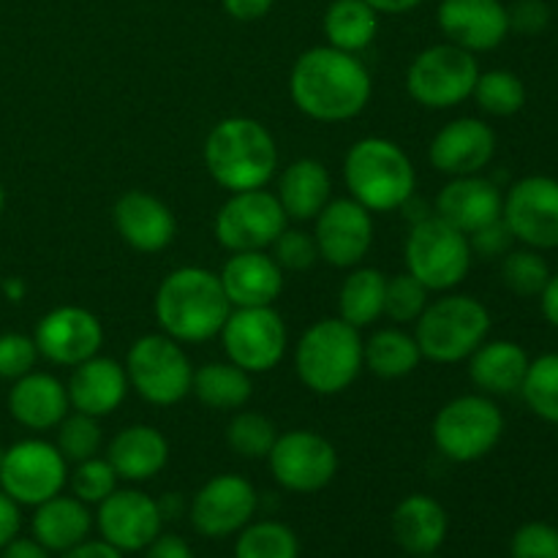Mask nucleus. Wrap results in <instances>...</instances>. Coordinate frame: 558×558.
<instances>
[{
	"label": "nucleus",
	"instance_id": "42",
	"mask_svg": "<svg viewBox=\"0 0 558 558\" xmlns=\"http://www.w3.org/2000/svg\"><path fill=\"white\" fill-rule=\"evenodd\" d=\"M428 294V287L420 283L412 272H398V276L387 278L385 316L396 322L398 327L414 325L425 311V305L430 303Z\"/></svg>",
	"mask_w": 558,
	"mask_h": 558
},
{
	"label": "nucleus",
	"instance_id": "53",
	"mask_svg": "<svg viewBox=\"0 0 558 558\" xmlns=\"http://www.w3.org/2000/svg\"><path fill=\"white\" fill-rule=\"evenodd\" d=\"M0 558H54V554H49L33 537H16L14 543H9L0 550Z\"/></svg>",
	"mask_w": 558,
	"mask_h": 558
},
{
	"label": "nucleus",
	"instance_id": "28",
	"mask_svg": "<svg viewBox=\"0 0 558 558\" xmlns=\"http://www.w3.org/2000/svg\"><path fill=\"white\" fill-rule=\"evenodd\" d=\"M93 529H96V523H93L90 507L76 496L58 494L33 507L31 537L54 556L90 539Z\"/></svg>",
	"mask_w": 558,
	"mask_h": 558
},
{
	"label": "nucleus",
	"instance_id": "36",
	"mask_svg": "<svg viewBox=\"0 0 558 558\" xmlns=\"http://www.w3.org/2000/svg\"><path fill=\"white\" fill-rule=\"evenodd\" d=\"M234 558H300V537L281 521H251L234 534Z\"/></svg>",
	"mask_w": 558,
	"mask_h": 558
},
{
	"label": "nucleus",
	"instance_id": "43",
	"mask_svg": "<svg viewBox=\"0 0 558 558\" xmlns=\"http://www.w3.org/2000/svg\"><path fill=\"white\" fill-rule=\"evenodd\" d=\"M118 483H120V477L114 474L112 463L101 456L74 463V469L69 472L71 496H76L80 501H85L87 507L101 505L107 496H112L114 490H118Z\"/></svg>",
	"mask_w": 558,
	"mask_h": 558
},
{
	"label": "nucleus",
	"instance_id": "15",
	"mask_svg": "<svg viewBox=\"0 0 558 558\" xmlns=\"http://www.w3.org/2000/svg\"><path fill=\"white\" fill-rule=\"evenodd\" d=\"M501 218L515 243L534 251L558 248V180L550 174H529L505 194Z\"/></svg>",
	"mask_w": 558,
	"mask_h": 558
},
{
	"label": "nucleus",
	"instance_id": "23",
	"mask_svg": "<svg viewBox=\"0 0 558 558\" xmlns=\"http://www.w3.org/2000/svg\"><path fill=\"white\" fill-rule=\"evenodd\" d=\"M505 194L485 174H463L452 178L436 196V216L456 227L458 232L472 234L485 223L499 221Z\"/></svg>",
	"mask_w": 558,
	"mask_h": 558
},
{
	"label": "nucleus",
	"instance_id": "12",
	"mask_svg": "<svg viewBox=\"0 0 558 558\" xmlns=\"http://www.w3.org/2000/svg\"><path fill=\"white\" fill-rule=\"evenodd\" d=\"M69 485V461L52 441L22 439L5 447L0 463V490L20 507H38L63 494Z\"/></svg>",
	"mask_w": 558,
	"mask_h": 558
},
{
	"label": "nucleus",
	"instance_id": "19",
	"mask_svg": "<svg viewBox=\"0 0 558 558\" xmlns=\"http://www.w3.org/2000/svg\"><path fill=\"white\" fill-rule=\"evenodd\" d=\"M33 341H36L38 357L74 368L96 357L104 343V327L98 316L82 305H58L41 316Z\"/></svg>",
	"mask_w": 558,
	"mask_h": 558
},
{
	"label": "nucleus",
	"instance_id": "2",
	"mask_svg": "<svg viewBox=\"0 0 558 558\" xmlns=\"http://www.w3.org/2000/svg\"><path fill=\"white\" fill-rule=\"evenodd\" d=\"M156 322L178 343H207L221 332L232 314L218 272L207 267H178L158 283Z\"/></svg>",
	"mask_w": 558,
	"mask_h": 558
},
{
	"label": "nucleus",
	"instance_id": "39",
	"mask_svg": "<svg viewBox=\"0 0 558 558\" xmlns=\"http://www.w3.org/2000/svg\"><path fill=\"white\" fill-rule=\"evenodd\" d=\"M550 276L554 272H550L543 251L523 245V248H512L510 254L501 256V281L518 298H539Z\"/></svg>",
	"mask_w": 558,
	"mask_h": 558
},
{
	"label": "nucleus",
	"instance_id": "33",
	"mask_svg": "<svg viewBox=\"0 0 558 558\" xmlns=\"http://www.w3.org/2000/svg\"><path fill=\"white\" fill-rule=\"evenodd\" d=\"M387 276L376 267H352L338 292V316L363 330L385 316Z\"/></svg>",
	"mask_w": 558,
	"mask_h": 558
},
{
	"label": "nucleus",
	"instance_id": "32",
	"mask_svg": "<svg viewBox=\"0 0 558 558\" xmlns=\"http://www.w3.org/2000/svg\"><path fill=\"white\" fill-rule=\"evenodd\" d=\"M191 392L196 401L218 412H238L254 396V381L248 371L238 368L234 363H205L194 371Z\"/></svg>",
	"mask_w": 558,
	"mask_h": 558
},
{
	"label": "nucleus",
	"instance_id": "45",
	"mask_svg": "<svg viewBox=\"0 0 558 558\" xmlns=\"http://www.w3.org/2000/svg\"><path fill=\"white\" fill-rule=\"evenodd\" d=\"M510 558H558V529L545 521L518 526L510 539Z\"/></svg>",
	"mask_w": 558,
	"mask_h": 558
},
{
	"label": "nucleus",
	"instance_id": "27",
	"mask_svg": "<svg viewBox=\"0 0 558 558\" xmlns=\"http://www.w3.org/2000/svg\"><path fill=\"white\" fill-rule=\"evenodd\" d=\"M69 390L44 371H31L9 390V414L27 430H52L69 414Z\"/></svg>",
	"mask_w": 558,
	"mask_h": 558
},
{
	"label": "nucleus",
	"instance_id": "37",
	"mask_svg": "<svg viewBox=\"0 0 558 558\" xmlns=\"http://www.w3.org/2000/svg\"><path fill=\"white\" fill-rule=\"evenodd\" d=\"M474 101L490 118H512L526 107V85L518 74L505 69L480 71L477 85H474Z\"/></svg>",
	"mask_w": 558,
	"mask_h": 558
},
{
	"label": "nucleus",
	"instance_id": "47",
	"mask_svg": "<svg viewBox=\"0 0 558 558\" xmlns=\"http://www.w3.org/2000/svg\"><path fill=\"white\" fill-rule=\"evenodd\" d=\"M512 243H515V238H512V232H510V227L505 223V218L485 223L483 229H477V232L469 234L472 254L480 256V259H501L505 254H510Z\"/></svg>",
	"mask_w": 558,
	"mask_h": 558
},
{
	"label": "nucleus",
	"instance_id": "46",
	"mask_svg": "<svg viewBox=\"0 0 558 558\" xmlns=\"http://www.w3.org/2000/svg\"><path fill=\"white\" fill-rule=\"evenodd\" d=\"M38 360L36 341L22 332H3L0 336V379L16 381L31 374Z\"/></svg>",
	"mask_w": 558,
	"mask_h": 558
},
{
	"label": "nucleus",
	"instance_id": "5",
	"mask_svg": "<svg viewBox=\"0 0 558 558\" xmlns=\"http://www.w3.org/2000/svg\"><path fill=\"white\" fill-rule=\"evenodd\" d=\"M363 368V336L341 316L314 322L294 349V371L316 396L349 390Z\"/></svg>",
	"mask_w": 558,
	"mask_h": 558
},
{
	"label": "nucleus",
	"instance_id": "58",
	"mask_svg": "<svg viewBox=\"0 0 558 558\" xmlns=\"http://www.w3.org/2000/svg\"><path fill=\"white\" fill-rule=\"evenodd\" d=\"M3 210H5V189L0 185V216H3Z\"/></svg>",
	"mask_w": 558,
	"mask_h": 558
},
{
	"label": "nucleus",
	"instance_id": "52",
	"mask_svg": "<svg viewBox=\"0 0 558 558\" xmlns=\"http://www.w3.org/2000/svg\"><path fill=\"white\" fill-rule=\"evenodd\" d=\"M58 558H125V554H120L118 548H112V545L104 543V539L98 537V539H85V543L65 550V554H60Z\"/></svg>",
	"mask_w": 558,
	"mask_h": 558
},
{
	"label": "nucleus",
	"instance_id": "21",
	"mask_svg": "<svg viewBox=\"0 0 558 558\" xmlns=\"http://www.w3.org/2000/svg\"><path fill=\"white\" fill-rule=\"evenodd\" d=\"M496 156V131L480 118H458L441 125L428 147V161L447 178L483 174Z\"/></svg>",
	"mask_w": 558,
	"mask_h": 558
},
{
	"label": "nucleus",
	"instance_id": "10",
	"mask_svg": "<svg viewBox=\"0 0 558 558\" xmlns=\"http://www.w3.org/2000/svg\"><path fill=\"white\" fill-rule=\"evenodd\" d=\"M477 58L456 44H434L412 60L407 71V90L420 107L452 109L472 98L477 85Z\"/></svg>",
	"mask_w": 558,
	"mask_h": 558
},
{
	"label": "nucleus",
	"instance_id": "4",
	"mask_svg": "<svg viewBox=\"0 0 558 558\" xmlns=\"http://www.w3.org/2000/svg\"><path fill=\"white\" fill-rule=\"evenodd\" d=\"M349 196L371 213L401 210L417 189V172L401 145L385 136H365L343 158Z\"/></svg>",
	"mask_w": 558,
	"mask_h": 558
},
{
	"label": "nucleus",
	"instance_id": "34",
	"mask_svg": "<svg viewBox=\"0 0 558 558\" xmlns=\"http://www.w3.org/2000/svg\"><path fill=\"white\" fill-rule=\"evenodd\" d=\"M327 44L343 52H363L379 33V14L365 0H332L325 11Z\"/></svg>",
	"mask_w": 558,
	"mask_h": 558
},
{
	"label": "nucleus",
	"instance_id": "7",
	"mask_svg": "<svg viewBox=\"0 0 558 558\" xmlns=\"http://www.w3.org/2000/svg\"><path fill=\"white\" fill-rule=\"evenodd\" d=\"M403 259H407V272L425 283L428 292H452L466 281L474 254L469 234L458 232L436 213H430L409 229Z\"/></svg>",
	"mask_w": 558,
	"mask_h": 558
},
{
	"label": "nucleus",
	"instance_id": "13",
	"mask_svg": "<svg viewBox=\"0 0 558 558\" xmlns=\"http://www.w3.org/2000/svg\"><path fill=\"white\" fill-rule=\"evenodd\" d=\"M218 336L229 363L248 374H267L276 368L289 347L287 322L272 305L232 308Z\"/></svg>",
	"mask_w": 558,
	"mask_h": 558
},
{
	"label": "nucleus",
	"instance_id": "55",
	"mask_svg": "<svg viewBox=\"0 0 558 558\" xmlns=\"http://www.w3.org/2000/svg\"><path fill=\"white\" fill-rule=\"evenodd\" d=\"M376 14H407V11L417 9L423 0H365Z\"/></svg>",
	"mask_w": 558,
	"mask_h": 558
},
{
	"label": "nucleus",
	"instance_id": "6",
	"mask_svg": "<svg viewBox=\"0 0 558 558\" xmlns=\"http://www.w3.org/2000/svg\"><path fill=\"white\" fill-rule=\"evenodd\" d=\"M490 336V311L472 294L445 292L430 300L414 322V341L423 360L436 365L466 363Z\"/></svg>",
	"mask_w": 558,
	"mask_h": 558
},
{
	"label": "nucleus",
	"instance_id": "40",
	"mask_svg": "<svg viewBox=\"0 0 558 558\" xmlns=\"http://www.w3.org/2000/svg\"><path fill=\"white\" fill-rule=\"evenodd\" d=\"M276 439V425L270 423V417L259 412H238L227 425L229 450L238 452L245 461H262V458L267 461Z\"/></svg>",
	"mask_w": 558,
	"mask_h": 558
},
{
	"label": "nucleus",
	"instance_id": "31",
	"mask_svg": "<svg viewBox=\"0 0 558 558\" xmlns=\"http://www.w3.org/2000/svg\"><path fill=\"white\" fill-rule=\"evenodd\" d=\"M276 196L289 221H314L332 196L330 172L316 158H298L278 178Z\"/></svg>",
	"mask_w": 558,
	"mask_h": 558
},
{
	"label": "nucleus",
	"instance_id": "38",
	"mask_svg": "<svg viewBox=\"0 0 558 558\" xmlns=\"http://www.w3.org/2000/svg\"><path fill=\"white\" fill-rule=\"evenodd\" d=\"M521 396L539 420L558 425V352L539 354L529 363Z\"/></svg>",
	"mask_w": 558,
	"mask_h": 558
},
{
	"label": "nucleus",
	"instance_id": "29",
	"mask_svg": "<svg viewBox=\"0 0 558 558\" xmlns=\"http://www.w3.org/2000/svg\"><path fill=\"white\" fill-rule=\"evenodd\" d=\"M107 461L125 483H147L167 469L169 441L153 425H129L112 436Z\"/></svg>",
	"mask_w": 558,
	"mask_h": 558
},
{
	"label": "nucleus",
	"instance_id": "54",
	"mask_svg": "<svg viewBox=\"0 0 558 558\" xmlns=\"http://www.w3.org/2000/svg\"><path fill=\"white\" fill-rule=\"evenodd\" d=\"M539 308H543L545 322L558 330V272L548 278L545 289L539 292Z\"/></svg>",
	"mask_w": 558,
	"mask_h": 558
},
{
	"label": "nucleus",
	"instance_id": "48",
	"mask_svg": "<svg viewBox=\"0 0 558 558\" xmlns=\"http://www.w3.org/2000/svg\"><path fill=\"white\" fill-rule=\"evenodd\" d=\"M507 14H510V31L523 36H537L550 25V9L545 0H518L512 9H507Z\"/></svg>",
	"mask_w": 558,
	"mask_h": 558
},
{
	"label": "nucleus",
	"instance_id": "41",
	"mask_svg": "<svg viewBox=\"0 0 558 558\" xmlns=\"http://www.w3.org/2000/svg\"><path fill=\"white\" fill-rule=\"evenodd\" d=\"M104 434L101 425H98V417H90V414H65L63 423L58 425V441L54 447L60 450V456L69 463L87 461V458H96L101 452Z\"/></svg>",
	"mask_w": 558,
	"mask_h": 558
},
{
	"label": "nucleus",
	"instance_id": "57",
	"mask_svg": "<svg viewBox=\"0 0 558 558\" xmlns=\"http://www.w3.org/2000/svg\"><path fill=\"white\" fill-rule=\"evenodd\" d=\"M5 294H9V300H14V303H20L22 294H25V287H22L20 278H9V281L3 283Z\"/></svg>",
	"mask_w": 558,
	"mask_h": 558
},
{
	"label": "nucleus",
	"instance_id": "60",
	"mask_svg": "<svg viewBox=\"0 0 558 558\" xmlns=\"http://www.w3.org/2000/svg\"><path fill=\"white\" fill-rule=\"evenodd\" d=\"M3 456H5V447L0 445V463H3Z\"/></svg>",
	"mask_w": 558,
	"mask_h": 558
},
{
	"label": "nucleus",
	"instance_id": "16",
	"mask_svg": "<svg viewBox=\"0 0 558 558\" xmlns=\"http://www.w3.org/2000/svg\"><path fill=\"white\" fill-rule=\"evenodd\" d=\"M259 510V494L240 474H216L194 494L189 505L191 526L207 539L234 537Z\"/></svg>",
	"mask_w": 558,
	"mask_h": 558
},
{
	"label": "nucleus",
	"instance_id": "11",
	"mask_svg": "<svg viewBox=\"0 0 558 558\" xmlns=\"http://www.w3.org/2000/svg\"><path fill=\"white\" fill-rule=\"evenodd\" d=\"M289 227L281 202L272 191H234L216 213L213 232L229 254L240 251H267L278 234Z\"/></svg>",
	"mask_w": 558,
	"mask_h": 558
},
{
	"label": "nucleus",
	"instance_id": "1",
	"mask_svg": "<svg viewBox=\"0 0 558 558\" xmlns=\"http://www.w3.org/2000/svg\"><path fill=\"white\" fill-rule=\"evenodd\" d=\"M371 74L357 54L336 47H311L300 54L289 74L294 107L319 123H343L368 107Z\"/></svg>",
	"mask_w": 558,
	"mask_h": 558
},
{
	"label": "nucleus",
	"instance_id": "17",
	"mask_svg": "<svg viewBox=\"0 0 558 558\" xmlns=\"http://www.w3.org/2000/svg\"><path fill=\"white\" fill-rule=\"evenodd\" d=\"M93 523L104 543L120 554H142L163 532V515L158 499L140 488H118L93 512Z\"/></svg>",
	"mask_w": 558,
	"mask_h": 558
},
{
	"label": "nucleus",
	"instance_id": "59",
	"mask_svg": "<svg viewBox=\"0 0 558 558\" xmlns=\"http://www.w3.org/2000/svg\"><path fill=\"white\" fill-rule=\"evenodd\" d=\"M414 558H441L439 554H425V556H414Z\"/></svg>",
	"mask_w": 558,
	"mask_h": 558
},
{
	"label": "nucleus",
	"instance_id": "25",
	"mask_svg": "<svg viewBox=\"0 0 558 558\" xmlns=\"http://www.w3.org/2000/svg\"><path fill=\"white\" fill-rule=\"evenodd\" d=\"M65 390H69V403L74 412L101 420L109 417L114 409H120L131 385L125 368L118 360L96 354V357L74 365V374H71Z\"/></svg>",
	"mask_w": 558,
	"mask_h": 558
},
{
	"label": "nucleus",
	"instance_id": "44",
	"mask_svg": "<svg viewBox=\"0 0 558 558\" xmlns=\"http://www.w3.org/2000/svg\"><path fill=\"white\" fill-rule=\"evenodd\" d=\"M270 256L278 262L281 270L305 272L319 262V248H316L314 234L303 229H283L276 243L270 245Z\"/></svg>",
	"mask_w": 558,
	"mask_h": 558
},
{
	"label": "nucleus",
	"instance_id": "9",
	"mask_svg": "<svg viewBox=\"0 0 558 558\" xmlns=\"http://www.w3.org/2000/svg\"><path fill=\"white\" fill-rule=\"evenodd\" d=\"M125 376L142 401L153 407H174L191 396L194 368L183 343L163 332H150L131 343L125 354Z\"/></svg>",
	"mask_w": 558,
	"mask_h": 558
},
{
	"label": "nucleus",
	"instance_id": "8",
	"mask_svg": "<svg viewBox=\"0 0 558 558\" xmlns=\"http://www.w3.org/2000/svg\"><path fill=\"white\" fill-rule=\"evenodd\" d=\"M505 425V414L490 396H458L436 412L434 445L452 463L483 461L499 447Z\"/></svg>",
	"mask_w": 558,
	"mask_h": 558
},
{
	"label": "nucleus",
	"instance_id": "14",
	"mask_svg": "<svg viewBox=\"0 0 558 558\" xmlns=\"http://www.w3.org/2000/svg\"><path fill=\"white\" fill-rule=\"evenodd\" d=\"M270 474L289 494H319L336 480L338 452L316 430H287L278 434L270 456Z\"/></svg>",
	"mask_w": 558,
	"mask_h": 558
},
{
	"label": "nucleus",
	"instance_id": "18",
	"mask_svg": "<svg viewBox=\"0 0 558 558\" xmlns=\"http://www.w3.org/2000/svg\"><path fill=\"white\" fill-rule=\"evenodd\" d=\"M314 240L319 248V259L338 270H352L363 265L374 245V218L352 196L330 199L325 210L314 218Z\"/></svg>",
	"mask_w": 558,
	"mask_h": 558
},
{
	"label": "nucleus",
	"instance_id": "26",
	"mask_svg": "<svg viewBox=\"0 0 558 558\" xmlns=\"http://www.w3.org/2000/svg\"><path fill=\"white\" fill-rule=\"evenodd\" d=\"M390 532L398 548L412 558L439 554L450 534V515L434 496L412 494L398 501V507L392 510Z\"/></svg>",
	"mask_w": 558,
	"mask_h": 558
},
{
	"label": "nucleus",
	"instance_id": "35",
	"mask_svg": "<svg viewBox=\"0 0 558 558\" xmlns=\"http://www.w3.org/2000/svg\"><path fill=\"white\" fill-rule=\"evenodd\" d=\"M423 360L412 332L401 327H381L368 341H363V365L379 379H403Z\"/></svg>",
	"mask_w": 558,
	"mask_h": 558
},
{
	"label": "nucleus",
	"instance_id": "50",
	"mask_svg": "<svg viewBox=\"0 0 558 558\" xmlns=\"http://www.w3.org/2000/svg\"><path fill=\"white\" fill-rule=\"evenodd\" d=\"M22 532V507L0 490V550L14 543Z\"/></svg>",
	"mask_w": 558,
	"mask_h": 558
},
{
	"label": "nucleus",
	"instance_id": "22",
	"mask_svg": "<svg viewBox=\"0 0 558 558\" xmlns=\"http://www.w3.org/2000/svg\"><path fill=\"white\" fill-rule=\"evenodd\" d=\"M112 221L123 243L142 254H158L178 232L174 213L147 191H125L112 207Z\"/></svg>",
	"mask_w": 558,
	"mask_h": 558
},
{
	"label": "nucleus",
	"instance_id": "51",
	"mask_svg": "<svg viewBox=\"0 0 558 558\" xmlns=\"http://www.w3.org/2000/svg\"><path fill=\"white\" fill-rule=\"evenodd\" d=\"M223 11L238 22H256L270 14L276 0H221Z\"/></svg>",
	"mask_w": 558,
	"mask_h": 558
},
{
	"label": "nucleus",
	"instance_id": "30",
	"mask_svg": "<svg viewBox=\"0 0 558 558\" xmlns=\"http://www.w3.org/2000/svg\"><path fill=\"white\" fill-rule=\"evenodd\" d=\"M469 363V379L474 381L483 396L499 398V396H515L521 392L523 379L532 357L526 349L507 338H496V341H485L474 349Z\"/></svg>",
	"mask_w": 558,
	"mask_h": 558
},
{
	"label": "nucleus",
	"instance_id": "20",
	"mask_svg": "<svg viewBox=\"0 0 558 558\" xmlns=\"http://www.w3.org/2000/svg\"><path fill=\"white\" fill-rule=\"evenodd\" d=\"M441 33L466 52H490L510 36V14L501 0H441L436 9Z\"/></svg>",
	"mask_w": 558,
	"mask_h": 558
},
{
	"label": "nucleus",
	"instance_id": "24",
	"mask_svg": "<svg viewBox=\"0 0 558 558\" xmlns=\"http://www.w3.org/2000/svg\"><path fill=\"white\" fill-rule=\"evenodd\" d=\"M232 308L272 305L283 292V270L267 251H240L218 272Z\"/></svg>",
	"mask_w": 558,
	"mask_h": 558
},
{
	"label": "nucleus",
	"instance_id": "56",
	"mask_svg": "<svg viewBox=\"0 0 558 558\" xmlns=\"http://www.w3.org/2000/svg\"><path fill=\"white\" fill-rule=\"evenodd\" d=\"M158 507H161L163 521H174V518L183 512V499H180V494H167L161 501H158Z\"/></svg>",
	"mask_w": 558,
	"mask_h": 558
},
{
	"label": "nucleus",
	"instance_id": "3",
	"mask_svg": "<svg viewBox=\"0 0 558 558\" xmlns=\"http://www.w3.org/2000/svg\"><path fill=\"white\" fill-rule=\"evenodd\" d=\"M205 169L221 189L234 191L265 189L278 169V145L265 123L254 118H223L207 134Z\"/></svg>",
	"mask_w": 558,
	"mask_h": 558
},
{
	"label": "nucleus",
	"instance_id": "49",
	"mask_svg": "<svg viewBox=\"0 0 558 558\" xmlns=\"http://www.w3.org/2000/svg\"><path fill=\"white\" fill-rule=\"evenodd\" d=\"M142 554H145V558H196L194 550H191L189 539L172 532L158 534V537L153 539Z\"/></svg>",
	"mask_w": 558,
	"mask_h": 558
}]
</instances>
